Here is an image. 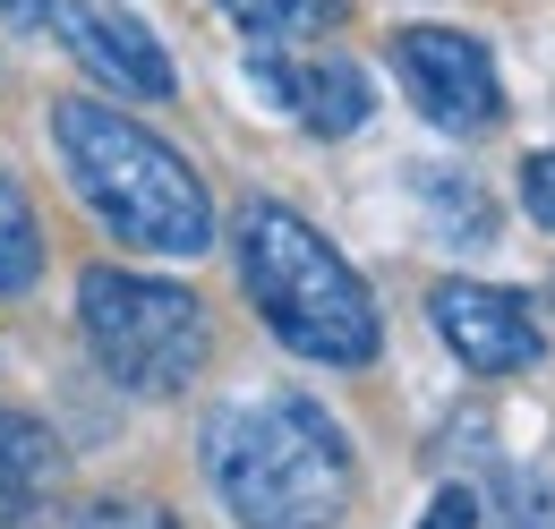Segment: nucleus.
Returning <instances> with one entry per match:
<instances>
[{
    "instance_id": "nucleus-1",
    "label": "nucleus",
    "mask_w": 555,
    "mask_h": 529,
    "mask_svg": "<svg viewBox=\"0 0 555 529\" xmlns=\"http://www.w3.org/2000/svg\"><path fill=\"white\" fill-rule=\"evenodd\" d=\"M214 504L240 529H343L359 495V462L334 410L308 393H240L197 436Z\"/></svg>"
},
{
    "instance_id": "nucleus-2",
    "label": "nucleus",
    "mask_w": 555,
    "mask_h": 529,
    "mask_svg": "<svg viewBox=\"0 0 555 529\" xmlns=\"http://www.w3.org/2000/svg\"><path fill=\"white\" fill-rule=\"evenodd\" d=\"M52 145L69 163V189L94 205V222L138 257H206L214 248V197L189 171L180 145L138 129L120 103H52Z\"/></svg>"
},
{
    "instance_id": "nucleus-3",
    "label": "nucleus",
    "mask_w": 555,
    "mask_h": 529,
    "mask_svg": "<svg viewBox=\"0 0 555 529\" xmlns=\"http://www.w3.org/2000/svg\"><path fill=\"white\" fill-rule=\"evenodd\" d=\"M231 248H240V282L248 308L274 325L282 350L317 359V367H367L385 350V317L367 299V282L350 257L282 197H248L231 214Z\"/></svg>"
},
{
    "instance_id": "nucleus-4",
    "label": "nucleus",
    "mask_w": 555,
    "mask_h": 529,
    "mask_svg": "<svg viewBox=\"0 0 555 529\" xmlns=\"http://www.w3.org/2000/svg\"><path fill=\"white\" fill-rule=\"evenodd\" d=\"M77 333L103 359L112 385L145 401H171L206 376L214 359V317L189 282L163 273H129V264H86L77 273Z\"/></svg>"
},
{
    "instance_id": "nucleus-5",
    "label": "nucleus",
    "mask_w": 555,
    "mask_h": 529,
    "mask_svg": "<svg viewBox=\"0 0 555 529\" xmlns=\"http://www.w3.org/2000/svg\"><path fill=\"white\" fill-rule=\"evenodd\" d=\"M393 68L411 86V112L444 137H487L504 120V86L487 43H470L462 26H402L393 35Z\"/></svg>"
},
{
    "instance_id": "nucleus-6",
    "label": "nucleus",
    "mask_w": 555,
    "mask_h": 529,
    "mask_svg": "<svg viewBox=\"0 0 555 529\" xmlns=\"http://www.w3.org/2000/svg\"><path fill=\"white\" fill-rule=\"evenodd\" d=\"M427 325L444 333V350L470 367V376H521V367H539L547 359V325H539V308L521 299V291H504V282H436L427 291Z\"/></svg>"
},
{
    "instance_id": "nucleus-7",
    "label": "nucleus",
    "mask_w": 555,
    "mask_h": 529,
    "mask_svg": "<svg viewBox=\"0 0 555 529\" xmlns=\"http://www.w3.org/2000/svg\"><path fill=\"white\" fill-rule=\"evenodd\" d=\"M43 26H61V43L77 52V68H94V86H112L129 103H171L180 94V68L163 52V35L145 17H129V9H112V0H52Z\"/></svg>"
},
{
    "instance_id": "nucleus-8",
    "label": "nucleus",
    "mask_w": 555,
    "mask_h": 529,
    "mask_svg": "<svg viewBox=\"0 0 555 529\" xmlns=\"http://www.w3.org/2000/svg\"><path fill=\"white\" fill-rule=\"evenodd\" d=\"M257 86H266L308 137H350L376 112L367 68H350V61H282V52H257Z\"/></svg>"
},
{
    "instance_id": "nucleus-9",
    "label": "nucleus",
    "mask_w": 555,
    "mask_h": 529,
    "mask_svg": "<svg viewBox=\"0 0 555 529\" xmlns=\"http://www.w3.org/2000/svg\"><path fill=\"white\" fill-rule=\"evenodd\" d=\"M61 487H69V462L52 427L26 410H0V529H43L61 513Z\"/></svg>"
},
{
    "instance_id": "nucleus-10",
    "label": "nucleus",
    "mask_w": 555,
    "mask_h": 529,
    "mask_svg": "<svg viewBox=\"0 0 555 529\" xmlns=\"http://www.w3.org/2000/svg\"><path fill=\"white\" fill-rule=\"evenodd\" d=\"M35 273H43V222H35L26 189L0 171V299H26Z\"/></svg>"
},
{
    "instance_id": "nucleus-11",
    "label": "nucleus",
    "mask_w": 555,
    "mask_h": 529,
    "mask_svg": "<svg viewBox=\"0 0 555 529\" xmlns=\"http://www.w3.org/2000/svg\"><path fill=\"white\" fill-rule=\"evenodd\" d=\"M231 26H248L257 43H282V35H317L343 17V0H214Z\"/></svg>"
},
{
    "instance_id": "nucleus-12",
    "label": "nucleus",
    "mask_w": 555,
    "mask_h": 529,
    "mask_svg": "<svg viewBox=\"0 0 555 529\" xmlns=\"http://www.w3.org/2000/svg\"><path fill=\"white\" fill-rule=\"evenodd\" d=\"M69 529H180L163 504H145V495H103V504H86Z\"/></svg>"
},
{
    "instance_id": "nucleus-13",
    "label": "nucleus",
    "mask_w": 555,
    "mask_h": 529,
    "mask_svg": "<svg viewBox=\"0 0 555 529\" xmlns=\"http://www.w3.org/2000/svg\"><path fill=\"white\" fill-rule=\"evenodd\" d=\"M521 205H530V222H547V231H555V145L521 163Z\"/></svg>"
},
{
    "instance_id": "nucleus-14",
    "label": "nucleus",
    "mask_w": 555,
    "mask_h": 529,
    "mask_svg": "<svg viewBox=\"0 0 555 529\" xmlns=\"http://www.w3.org/2000/svg\"><path fill=\"white\" fill-rule=\"evenodd\" d=\"M418 529H479V495H470V487H436L427 513H418Z\"/></svg>"
},
{
    "instance_id": "nucleus-15",
    "label": "nucleus",
    "mask_w": 555,
    "mask_h": 529,
    "mask_svg": "<svg viewBox=\"0 0 555 529\" xmlns=\"http://www.w3.org/2000/svg\"><path fill=\"white\" fill-rule=\"evenodd\" d=\"M43 9H52V0H0V17H9V26H43Z\"/></svg>"
}]
</instances>
